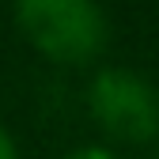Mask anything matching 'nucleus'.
<instances>
[{
  "label": "nucleus",
  "mask_w": 159,
  "mask_h": 159,
  "mask_svg": "<svg viewBox=\"0 0 159 159\" xmlns=\"http://www.w3.org/2000/svg\"><path fill=\"white\" fill-rule=\"evenodd\" d=\"M15 19L30 46L61 65H84L106 46V15L98 0H19Z\"/></svg>",
  "instance_id": "f257e3e1"
},
{
  "label": "nucleus",
  "mask_w": 159,
  "mask_h": 159,
  "mask_svg": "<svg viewBox=\"0 0 159 159\" xmlns=\"http://www.w3.org/2000/svg\"><path fill=\"white\" fill-rule=\"evenodd\" d=\"M87 106H91V117L117 140L144 144L159 133V91L133 68L95 72Z\"/></svg>",
  "instance_id": "f03ea898"
},
{
  "label": "nucleus",
  "mask_w": 159,
  "mask_h": 159,
  "mask_svg": "<svg viewBox=\"0 0 159 159\" xmlns=\"http://www.w3.org/2000/svg\"><path fill=\"white\" fill-rule=\"evenodd\" d=\"M0 159H19V148H15L8 129H0Z\"/></svg>",
  "instance_id": "7ed1b4c3"
},
{
  "label": "nucleus",
  "mask_w": 159,
  "mask_h": 159,
  "mask_svg": "<svg viewBox=\"0 0 159 159\" xmlns=\"http://www.w3.org/2000/svg\"><path fill=\"white\" fill-rule=\"evenodd\" d=\"M65 159H114V152H106V148H80V152H72Z\"/></svg>",
  "instance_id": "20e7f679"
},
{
  "label": "nucleus",
  "mask_w": 159,
  "mask_h": 159,
  "mask_svg": "<svg viewBox=\"0 0 159 159\" xmlns=\"http://www.w3.org/2000/svg\"><path fill=\"white\" fill-rule=\"evenodd\" d=\"M155 159H159V155H155Z\"/></svg>",
  "instance_id": "39448f33"
}]
</instances>
